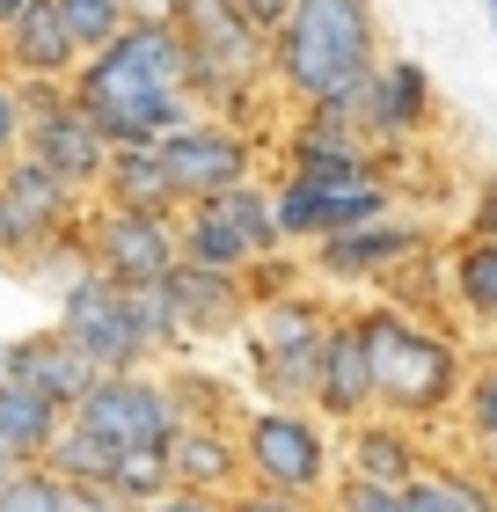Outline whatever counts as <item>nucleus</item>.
I'll return each instance as SVG.
<instances>
[{
	"instance_id": "f257e3e1",
	"label": "nucleus",
	"mask_w": 497,
	"mask_h": 512,
	"mask_svg": "<svg viewBox=\"0 0 497 512\" xmlns=\"http://www.w3.org/2000/svg\"><path fill=\"white\" fill-rule=\"evenodd\" d=\"M74 103L96 118L110 147H154L161 132H176L183 118H198L191 74H183V44L169 22H125L103 52H88L74 74Z\"/></svg>"
},
{
	"instance_id": "f03ea898",
	"label": "nucleus",
	"mask_w": 497,
	"mask_h": 512,
	"mask_svg": "<svg viewBox=\"0 0 497 512\" xmlns=\"http://www.w3.org/2000/svg\"><path fill=\"white\" fill-rule=\"evenodd\" d=\"M381 66V8L373 0H293L271 30V96L337 103Z\"/></svg>"
},
{
	"instance_id": "7ed1b4c3",
	"label": "nucleus",
	"mask_w": 497,
	"mask_h": 512,
	"mask_svg": "<svg viewBox=\"0 0 497 512\" xmlns=\"http://www.w3.org/2000/svg\"><path fill=\"white\" fill-rule=\"evenodd\" d=\"M351 330H359V352H366V374H373V410H381V417L424 425V417H439V410L461 403V381H468L476 359L461 352L454 330L402 315L395 300L351 308Z\"/></svg>"
},
{
	"instance_id": "20e7f679",
	"label": "nucleus",
	"mask_w": 497,
	"mask_h": 512,
	"mask_svg": "<svg viewBox=\"0 0 497 512\" xmlns=\"http://www.w3.org/2000/svg\"><path fill=\"white\" fill-rule=\"evenodd\" d=\"M169 30L183 44L191 103L249 132V118L271 103V37L249 30L227 0H183V8L169 15Z\"/></svg>"
},
{
	"instance_id": "39448f33",
	"label": "nucleus",
	"mask_w": 497,
	"mask_h": 512,
	"mask_svg": "<svg viewBox=\"0 0 497 512\" xmlns=\"http://www.w3.org/2000/svg\"><path fill=\"white\" fill-rule=\"evenodd\" d=\"M81 213H88V198L74 183H59L44 161L15 154L0 169V264L52 271L59 256L81 264Z\"/></svg>"
},
{
	"instance_id": "423d86ee",
	"label": "nucleus",
	"mask_w": 497,
	"mask_h": 512,
	"mask_svg": "<svg viewBox=\"0 0 497 512\" xmlns=\"http://www.w3.org/2000/svg\"><path fill=\"white\" fill-rule=\"evenodd\" d=\"M234 447H242V483L286 498H322L337 476V447H329L322 417L300 403H256L234 417Z\"/></svg>"
},
{
	"instance_id": "0eeeda50",
	"label": "nucleus",
	"mask_w": 497,
	"mask_h": 512,
	"mask_svg": "<svg viewBox=\"0 0 497 512\" xmlns=\"http://www.w3.org/2000/svg\"><path fill=\"white\" fill-rule=\"evenodd\" d=\"M329 300H315L307 286L278 293V300H256L249 308V381L264 388V403H300L307 410V388H315V359H322V330H329Z\"/></svg>"
},
{
	"instance_id": "6e6552de",
	"label": "nucleus",
	"mask_w": 497,
	"mask_h": 512,
	"mask_svg": "<svg viewBox=\"0 0 497 512\" xmlns=\"http://www.w3.org/2000/svg\"><path fill=\"white\" fill-rule=\"evenodd\" d=\"M15 88H22V154L44 161L59 183H74L81 198H96L110 139L74 103V88H66V81H15Z\"/></svg>"
},
{
	"instance_id": "1a4fd4ad",
	"label": "nucleus",
	"mask_w": 497,
	"mask_h": 512,
	"mask_svg": "<svg viewBox=\"0 0 497 512\" xmlns=\"http://www.w3.org/2000/svg\"><path fill=\"white\" fill-rule=\"evenodd\" d=\"M154 154H161V169H169L176 205H205V198H220V191H234V183L256 176V139L242 125L212 118V110L183 118L176 132H161Z\"/></svg>"
},
{
	"instance_id": "9d476101",
	"label": "nucleus",
	"mask_w": 497,
	"mask_h": 512,
	"mask_svg": "<svg viewBox=\"0 0 497 512\" xmlns=\"http://www.w3.org/2000/svg\"><path fill=\"white\" fill-rule=\"evenodd\" d=\"M66 417L88 425L96 439H110L117 454H132V447H169V432L183 425L176 403H169V381H161L154 366H132V374H96Z\"/></svg>"
},
{
	"instance_id": "9b49d317",
	"label": "nucleus",
	"mask_w": 497,
	"mask_h": 512,
	"mask_svg": "<svg viewBox=\"0 0 497 512\" xmlns=\"http://www.w3.org/2000/svg\"><path fill=\"white\" fill-rule=\"evenodd\" d=\"M52 330L74 344L81 359H96V374H132V366H154L147 344H139V330H132V300H125V286H110V278L88 271V264L66 278L59 322H52Z\"/></svg>"
},
{
	"instance_id": "f8f14e48",
	"label": "nucleus",
	"mask_w": 497,
	"mask_h": 512,
	"mask_svg": "<svg viewBox=\"0 0 497 512\" xmlns=\"http://www.w3.org/2000/svg\"><path fill=\"white\" fill-rule=\"evenodd\" d=\"M81 264L103 271L110 286H161L176 271V220L125 213V205H96L81 213Z\"/></svg>"
},
{
	"instance_id": "ddd939ff",
	"label": "nucleus",
	"mask_w": 497,
	"mask_h": 512,
	"mask_svg": "<svg viewBox=\"0 0 497 512\" xmlns=\"http://www.w3.org/2000/svg\"><path fill=\"white\" fill-rule=\"evenodd\" d=\"M337 103L351 110V125H359L366 147H381L388 161H395L402 139L432 132V110H439L432 74H424L417 59H381V66H373V74L351 88V96H337Z\"/></svg>"
},
{
	"instance_id": "4468645a",
	"label": "nucleus",
	"mask_w": 497,
	"mask_h": 512,
	"mask_svg": "<svg viewBox=\"0 0 497 512\" xmlns=\"http://www.w3.org/2000/svg\"><path fill=\"white\" fill-rule=\"evenodd\" d=\"M417 249H432V235H424L417 220L388 213V220H366V227H344V235L307 242V271L329 278V286H388Z\"/></svg>"
},
{
	"instance_id": "2eb2a0df",
	"label": "nucleus",
	"mask_w": 497,
	"mask_h": 512,
	"mask_svg": "<svg viewBox=\"0 0 497 512\" xmlns=\"http://www.w3.org/2000/svg\"><path fill=\"white\" fill-rule=\"evenodd\" d=\"M161 293H169V315H176L183 352H191V344H212V337H234V330L249 322V293H242V278L205 271V264H183V256H176V271L161 278Z\"/></svg>"
},
{
	"instance_id": "dca6fc26",
	"label": "nucleus",
	"mask_w": 497,
	"mask_h": 512,
	"mask_svg": "<svg viewBox=\"0 0 497 512\" xmlns=\"http://www.w3.org/2000/svg\"><path fill=\"white\" fill-rule=\"evenodd\" d=\"M307 410L329 417V425H351V417L373 410V374H366L359 330H351V308H337V315H329V330H322V359H315Z\"/></svg>"
},
{
	"instance_id": "f3484780",
	"label": "nucleus",
	"mask_w": 497,
	"mask_h": 512,
	"mask_svg": "<svg viewBox=\"0 0 497 512\" xmlns=\"http://www.w3.org/2000/svg\"><path fill=\"white\" fill-rule=\"evenodd\" d=\"M424 469V439L417 425H402V417H351L337 425V476H366V483H410Z\"/></svg>"
},
{
	"instance_id": "a211bd4d",
	"label": "nucleus",
	"mask_w": 497,
	"mask_h": 512,
	"mask_svg": "<svg viewBox=\"0 0 497 512\" xmlns=\"http://www.w3.org/2000/svg\"><path fill=\"white\" fill-rule=\"evenodd\" d=\"M74 66H81V52L59 30V8L52 0H22L8 15V30H0V74L8 81H66Z\"/></svg>"
},
{
	"instance_id": "6ab92c4d",
	"label": "nucleus",
	"mask_w": 497,
	"mask_h": 512,
	"mask_svg": "<svg viewBox=\"0 0 497 512\" xmlns=\"http://www.w3.org/2000/svg\"><path fill=\"white\" fill-rule=\"evenodd\" d=\"M0 381H22V388H37L44 403L74 410L81 388L96 381V359H81L59 330H37V337H8V366H0Z\"/></svg>"
},
{
	"instance_id": "aec40b11",
	"label": "nucleus",
	"mask_w": 497,
	"mask_h": 512,
	"mask_svg": "<svg viewBox=\"0 0 497 512\" xmlns=\"http://www.w3.org/2000/svg\"><path fill=\"white\" fill-rule=\"evenodd\" d=\"M161 461H169V483H183V491H205V498H227L234 483H242V447H234V425H183L169 432V447H161Z\"/></svg>"
},
{
	"instance_id": "412c9836",
	"label": "nucleus",
	"mask_w": 497,
	"mask_h": 512,
	"mask_svg": "<svg viewBox=\"0 0 497 512\" xmlns=\"http://www.w3.org/2000/svg\"><path fill=\"white\" fill-rule=\"evenodd\" d=\"M96 205H125V213H154V220H176L183 213L154 147H110L103 183H96Z\"/></svg>"
},
{
	"instance_id": "4be33fe9",
	"label": "nucleus",
	"mask_w": 497,
	"mask_h": 512,
	"mask_svg": "<svg viewBox=\"0 0 497 512\" xmlns=\"http://www.w3.org/2000/svg\"><path fill=\"white\" fill-rule=\"evenodd\" d=\"M59 425H66L59 403H44L22 381H0V469H37L44 447L59 439Z\"/></svg>"
},
{
	"instance_id": "5701e85b",
	"label": "nucleus",
	"mask_w": 497,
	"mask_h": 512,
	"mask_svg": "<svg viewBox=\"0 0 497 512\" xmlns=\"http://www.w3.org/2000/svg\"><path fill=\"white\" fill-rule=\"evenodd\" d=\"M446 286H454V315L476 337H497V242L461 235L446 249Z\"/></svg>"
},
{
	"instance_id": "b1692460",
	"label": "nucleus",
	"mask_w": 497,
	"mask_h": 512,
	"mask_svg": "<svg viewBox=\"0 0 497 512\" xmlns=\"http://www.w3.org/2000/svg\"><path fill=\"white\" fill-rule=\"evenodd\" d=\"M402 505L410 512H497V498L483 491V476L454 469V461H424V469L402 483Z\"/></svg>"
},
{
	"instance_id": "393cba45",
	"label": "nucleus",
	"mask_w": 497,
	"mask_h": 512,
	"mask_svg": "<svg viewBox=\"0 0 497 512\" xmlns=\"http://www.w3.org/2000/svg\"><path fill=\"white\" fill-rule=\"evenodd\" d=\"M212 205H220V220L242 235L249 256H278V249H286V235H278V213H271V183H264V176L234 183V191H220Z\"/></svg>"
},
{
	"instance_id": "a878e982",
	"label": "nucleus",
	"mask_w": 497,
	"mask_h": 512,
	"mask_svg": "<svg viewBox=\"0 0 497 512\" xmlns=\"http://www.w3.org/2000/svg\"><path fill=\"white\" fill-rule=\"evenodd\" d=\"M169 403H176V417H191V425H234V395H227V381L220 374H205V366H191V359H176L169 374Z\"/></svg>"
},
{
	"instance_id": "bb28decb",
	"label": "nucleus",
	"mask_w": 497,
	"mask_h": 512,
	"mask_svg": "<svg viewBox=\"0 0 497 512\" xmlns=\"http://www.w3.org/2000/svg\"><path fill=\"white\" fill-rule=\"evenodd\" d=\"M395 213V183L373 176V183H351V191H329L322 198V235H344V227H366V220H388ZM315 235V242H322Z\"/></svg>"
},
{
	"instance_id": "cd10ccee",
	"label": "nucleus",
	"mask_w": 497,
	"mask_h": 512,
	"mask_svg": "<svg viewBox=\"0 0 497 512\" xmlns=\"http://www.w3.org/2000/svg\"><path fill=\"white\" fill-rule=\"evenodd\" d=\"M59 8V30L74 37V52L88 59V52H103V44L125 30V8H117V0H52Z\"/></svg>"
},
{
	"instance_id": "c85d7f7f",
	"label": "nucleus",
	"mask_w": 497,
	"mask_h": 512,
	"mask_svg": "<svg viewBox=\"0 0 497 512\" xmlns=\"http://www.w3.org/2000/svg\"><path fill=\"white\" fill-rule=\"evenodd\" d=\"M461 425H468V447L497 439V352L483 366H468V381H461Z\"/></svg>"
},
{
	"instance_id": "c756f323",
	"label": "nucleus",
	"mask_w": 497,
	"mask_h": 512,
	"mask_svg": "<svg viewBox=\"0 0 497 512\" xmlns=\"http://www.w3.org/2000/svg\"><path fill=\"white\" fill-rule=\"evenodd\" d=\"M110 491L125 498V505H147V498H161V491H169V461H161V447H132V454H117Z\"/></svg>"
},
{
	"instance_id": "7c9ffc66",
	"label": "nucleus",
	"mask_w": 497,
	"mask_h": 512,
	"mask_svg": "<svg viewBox=\"0 0 497 512\" xmlns=\"http://www.w3.org/2000/svg\"><path fill=\"white\" fill-rule=\"evenodd\" d=\"M322 512H410L402 505V483H366V476H329Z\"/></svg>"
},
{
	"instance_id": "2f4dec72",
	"label": "nucleus",
	"mask_w": 497,
	"mask_h": 512,
	"mask_svg": "<svg viewBox=\"0 0 497 512\" xmlns=\"http://www.w3.org/2000/svg\"><path fill=\"white\" fill-rule=\"evenodd\" d=\"M0 512H59V476L52 469H8L0 476Z\"/></svg>"
},
{
	"instance_id": "473e14b6",
	"label": "nucleus",
	"mask_w": 497,
	"mask_h": 512,
	"mask_svg": "<svg viewBox=\"0 0 497 512\" xmlns=\"http://www.w3.org/2000/svg\"><path fill=\"white\" fill-rule=\"evenodd\" d=\"M220 512H322V498H286V491H264V483H234L220 498Z\"/></svg>"
},
{
	"instance_id": "72a5a7b5",
	"label": "nucleus",
	"mask_w": 497,
	"mask_h": 512,
	"mask_svg": "<svg viewBox=\"0 0 497 512\" xmlns=\"http://www.w3.org/2000/svg\"><path fill=\"white\" fill-rule=\"evenodd\" d=\"M59 512H132L110 483H66L59 476Z\"/></svg>"
},
{
	"instance_id": "f704fd0d",
	"label": "nucleus",
	"mask_w": 497,
	"mask_h": 512,
	"mask_svg": "<svg viewBox=\"0 0 497 512\" xmlns=\"http://www.w3.org/2000/svg\"><path fill=\"white\" fill-rule=\"evenodd\" d=\"M22 154V88L0 74V169Z\"/></svg>"
},
{
	"instance_id": "c9c22d12",
	"label": "nucleus",
	"mask_w": 497,
	"mask_h": 512,
	"mask_svg": "<svg viewBox=\"0 0 497 512\" xmlns=\"http://www.w3.org/2000/svg\"><path fill=\"white\" fill-rule=\"evenodd\" d=\"M461 235H476V242H497V176L476 183V205H468V227Z\"/></svg>"
},
{
	"instance_id": "e433bc0d",
	"label": "nucleus",
	"mask_w": 497,
	"mask_h": 512,
	"mask_svg": "<svg viewBox=\"0 0 497 512\" xmlns=\"http://www.w3.org/2000/svg\"><path fill=\"white\" fill-rule=\"evenodd\" d=\"M132 512H220V498H205V491H183V483H169V491H161V498L132 505Z\"/></svg>"
},
{
	"instance_id": "4c0bfd02",
	"label": "nucleus",
	"mask_w": 497,
	"mask_h": 512,
	"mask_svg": "<svg viewBox=\"0 0 497 512\" xmlns=\"http://www.w3.org/2000/svg\"><path fill=\"white\" fill-rule=\"evenodd\" d=\"M227 8H234V15H242V22H249V30H264V37H271V30H278V22H286V8H293V0H227Z\"/></svg>"
},
{
	"instance_id": "58836bf2",
	"label": "nucleus",
	"mask_w": 497,
	"mask_h": 512,
	"mask_svg": "<svg viewBox=\"0 0 497 512\" xmlns=\"http://www.w3.org/2000/svg\"><path fill=\"white\" fill-rule=\"evenodd\" d=\"M117 8H125V22H169L183 0H117Z\"/></svg>"
},
{
	"instance_id": "ea45409f",
	"label": "nucleus",
	"mask_w": 497,
	"mask_h": 512,
	"mask_svg": "<svg viewBox=\"0 0 497 512\" xmlns=\"http://www.w3.org/2000/svg\"><path fill=\"white\" fill-rule=\"evenodd\" d=\"M468 469H476V476H483V491L497 498V439H483V447H476V461H468Z\"/></svg>"
},
{
	"instance_id": "a19ab883",
	"label": "nucleus",
	"mask_w": 497,
	"mask_h": 512,
	"mask_svg": "<svg viewBox=\"0 0 497 512\" xmlns=\"http://www.w3.org/2000/svg\"><path fill=\"white\" fill-rule=\"evenodd\" d=\"M15 8H22V0H0V30H8V15H15Z\"/></svg>"
},
{
	"instance_id": "79ce46f5",
	"label": "nucleus",
	"mask_w": 497,
	"mask_h": 512,
	"mask_svg": "<svg viewBox=\"0 0 497 512\" xmlns=\"http://www.w3.org/2000/svg\"><path fill=\"white\" fill-rule=\"evenodd\" d=\"M0 366H8V337H0Z\"/></svg>"
},
{
	"instance_id": "37998d69",
	"label": "nucleus",
	"mask_w": 497,
	"mask_h": 512,
	"mask_svg": "<svg viewBox=\"0 0 497 512\" xmlns=\"http://www.w3.org/2000/svg\"><path fill=\"white\" fill-rule=\"evenodd\" d=\"M490 30H497V8H490Z\"/></svg>"
},
{
	"instance_id": "c03bdc74",
	"label": "nucleus",
	"mask_w": 497,
	"mask_h": 512,
	"mask_svg": "<svg viewBox=\"0 0 497 512\" xmlns=\"http://www.w3.org/2000/svg\"><path fill=\"white\" fill-rule=\"evenodd\" d=\"M0 476H8V469H0Z\"/></svg>"
},
{
	"instance_id": "a18cd8bd",
	"label": "nucleus",
	"mask_w": 497,
	"mask_h": 512,
	"mask_svg": "<svg viewBox=\"0 0 497 512\" xmlns=\"http://www.w3.org/2000/svg\"><path fill=\"white\" fill-rule=\"evenodd\" d=\"M490 352H497V344H490Z\"/></svg>"
}]
</instances>
